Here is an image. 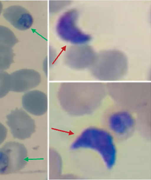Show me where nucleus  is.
<instances>
[{"mask_svg": "<svg viewBox=\"0 0 151 180\" xmlns=\"http://www.w3.org/2000/svg\"><path fill=\"white\" fill-rule=\"evenodd\" d=\"M70 83L63 85L60 92L61 102L68 112L73 114L86 115L99 106L105 95L104 88L100 84Z\"/></svg>", "mask_w": 151, "mask_h": 180, "instance_id": "obj_1", "label": "nucleus"}, {"mask_svg": "<svg viewBox=\"0 0 151 180\" xmlns=\"http://www.w3.org/2000/svg\"><path fill=\"white\" fill-rule=\"evenodd\" d=\"M116 142L111 135L102 127L92 126L84 130L72 147L93 151L99 156L105 168L109 170L113 168L116 162Z\"/></svg>", "mask_w": 151, "mask_h": 180, "instance_id": "obj_2", "label": "nucleus"}, {"mask_svg": "<svg viewBox=\"0 0 151 180\" xmlns=\"http://www.w3.org/2000/svg\"><path fill=\"white\" fill-rule=\"evenodd\" d=\"M102 125L116 142H123L131 137L136 129L137 114L118 105L105 112Z\"/></svg>", "mask_w": 151, "mask_h": 180, "instance_id": "obj_3", "label": "nucleus"}, {"mask_svg": "<svg viewBox=\"0 0 151 180\" xmlns=\"http://www.w3.org/2000/svg\"><path fill=\"white\" fill-rule=\"evenodd\" d=\"M91 68L93 75L99 80L117 81L123 77L127 72V57L123 53L117 50L101 51L97 54Z\"/></svg>", "mask_w": 151, "mask_h": 180, "instance_id": "obj_4", "label": "nucleus"}, {"mask_svg": "<svg viewBox=\"0 0 151 180\" xmlns=\"http://www.w3.org/2000/svg\"><path fill=\"white\" fill-rule=\"evenodd\" d=\"M27 152L22 143L7 142L0 148V174L18 172L27 164Z\"/></svg>", "mask_w": 151, "mask_h": 180, "instance_id": "obj_5", "label": "nucleus"}, {"mask_svg": "<svg viewBox=\"0 0 151 180\" xmlns=\"http://www.w3.org/2000/svg\"><path fill=\"white\" fill-rule=\"evenodd\" d=\"M6 118V123L14 138L24 140L30 138L35 132L34 120L22 108L12 110Z\"/></svg>", "mask_w": 151, "mask_h": 180, "instance_id": "obj_6", "label": "nucleus"}, {"mask_svg": "<svg viewBox=\"0 0 151 180\" xmlns=\"http://www.w3.org/2000/svg\"><path fill=\"white\" fill-rule=\"evenodd\" d=\"M10 91L17 92L26 91L37 86L41 81L39 74L35 70L22 69L10 75Z\"/></svg>", "mask_w": 151, "mask_h": 180, "instance_id": "obj_7", "label": "nucleus"}, {"mask_svg": "<svg viewBox=\"0 0 151 180\" xmlns=\"http://www.w3.org/2000/svg\"><path fill=\"white\" fill-rule=\"evenodd\" d=\"M22 107L29 113L35 115L44 114L47 111L48 100L46 95L42 91L34 90L27 92L22 98Z\"/></svg>", "mask_w": 151, "mask_h": 180, "instance_id": "obj_8", "label": "nucleus"}, {"mask_svg": "<svg viewBox=\"0 0 151 180\" xmlns=\"http://www.w3.org/2000/svg\"><path fill=\"white\" fill-rule=\"evenodd\" d=\"M4 18L18 29L24 30L30 28L33 23L30 13L25 9L18 5L11 6L4 9Z\"/></svg>", "mask_w": 151, "mask_h": 180, "instance_id": "obj_9", "label": "nucleus"}, {"mask_svg": "<svg viewBox=\"0 0 151 180\" xmlns=\"http://www.w3.org/2000/svg\"><path fill=\"white\" fill-rule=\"evenodd\" d=\"M15 54L12 48L0 45V71L7 70L14 62L13 58Z\"/></svg>", "mask_w": 151, "mask_h": 180, "instance_id": "obj_10", "label": "nucleus"}, {"mask_svg": "<svg viewBox=\"0 0 151 180\" xmlns=\"http://www.w3.org/2000/svg\"><path fill=\"white\" fill-rule=\"evenodd\" d=\"M19 42L14 33L9 28L0 25V45L12 48Z\"/></svg>", "mask_w": 151, "mask_h": 180, "instance_id": "obj_11", "label": "nucleus"}, {"mask_svg": "<svg viewBox=\"0 0 151 180\" xmlns=\"http://www.w3.org/2000/svg\"><path fill=\"white\" fill-rule=\"evenodd\" d=\"M10 75L6 72H0V98L6 96L10 90Z\"/></svg>", "mask_w": 151, "mask_h": 180, "instance_id": "obj_12", "label": "nucleus"}, {"mask_svg": "<svg viewBox=\"0 0 151 180\" xmlns=\"http://www.w3.org/2000/svg\"><path fill=\"white\" fill-rule=\"evenodd\" d=\"M7 130L2 123H0V145L6 138Z\"/></svg>", "mask_w": 151, "mask_h": 180, "instance_id": "obj_13", "label": "nucleus"}, {"mask_svg": "<svg viewBox=\"0 0 151 180\" xmlns=\"http://www.w3.org/2000/svg\"><path fill=\"white\" fill-rule=\"evenodd\" d=\"M2 4L1 2L0 1V14H1L2 9Z\"/></svg>", "mask_w": 151, "mask_h": 180, "instance_id": "obj_14", "label": "nucleus"}]
</instances>
